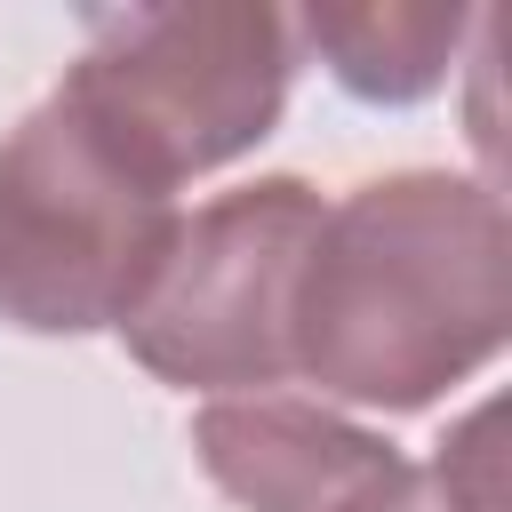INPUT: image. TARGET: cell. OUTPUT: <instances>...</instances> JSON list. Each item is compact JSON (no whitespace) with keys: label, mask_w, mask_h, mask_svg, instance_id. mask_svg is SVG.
<instances>
[{"label":"cell","mask_w":512,"mask_h":512,"mask_svg":"<svg viewBox=\"0 0 512 512\" xmlns=\"http://www.w3.org/2000/svg\"><path fill=\"white\" fill-rule=\"evenodd\" d=\"M504 320V200L480 176L392 168L320 216L288 360L320 400L416 416L504 352Z\"/></svg>","instance_id":"1"},{"label":"cell","mask_w":512,"mask_h":512,"mask_svg":"<svg viewBox=\"0 0 512 512\" xmlns=\"http://www.w3.org/2000/svg\"><path fill=\"white\" fill-rule=\"evenodd\" d=\"M176 240V192L144 176L64 88L0 144V320L24 336L120 328Z\"/></svg>","instance_id":"2"},{"label":"cell","mask_w":512,"mask_h":512,"mask_svg":"<svg viewBox=\"0 0 512 512\" xmlns=\"http://www.w3.org/2000/svg\"><path fill=\"white\" fill-rule=\"evenodd\" d=\"M296 80V32L280 8H104L88 16L80 64L56 80L144 176L168 192L184 176L232 168L280 128Z\"/></svg>","instance_id":"3"},{"label":"cell","mask_w":512,"mask_h":512,"mask_svg":"<svg viewBox=\"0 0 512 512\" xmlns=\"http://www.w3.org/2000/svg\"><path fill=\"white\" fill-rule=\"evenodd\" d=\"M320 216L328 208L304 176H256L176 216L152 288L120 320L136 368L176 392H272L280 376H296L288 320Z\"/></svg>","instance_id":"4"},{"label":"cell","mask_w":512,"mask_h":512,"mask_svg":"<svg viewBox=\"0 0 512 512\" xmlns=\"http://www.w3.org/2000/svg\"><path fill=\"white\" fill-rule=\"evenodd\" d=\"M200 472L240 512H344L360 488H376L400 448L320 400L296 392H224L192 416Z\"/></svg>","instance_id":"5"},{"label":"cell","mask_w":512,"mask_h":512,"mask_svg":"<svg viewBox=\"0 0 512 512\" xmlns=\"http://www.w3.org/2000/svg\"><path fill=\"white\" fill-rule=\"evenodd\" d=\"M464 8H304L288 32L328 56V72L368 104H416L448 80Z\"/></svg>","instance_id":"6"},{"label":"cell","mask_w":512,"mask_h":512,"mask_svg":"<svg viewBox=\"0 0 512 512\" xmlns=\"http://www.w3.org/2000/svg\"><path fill=\"white\" fill-rule=\"evenodd\" d=\"M496 432H504V408L496 400H480L424 464H392L376 488H360L344 512H504V448H496Z\"/></svg>","instance_id":"7"}]
</instances>
